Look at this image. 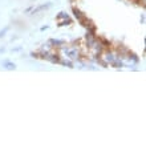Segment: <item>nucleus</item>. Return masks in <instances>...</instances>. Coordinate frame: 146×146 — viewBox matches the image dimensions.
Here are the masks:
<instances>
[{
    "mask_svg": "<svg viewBox=\"0 0 146 146\" xmlns=\"http://www.w3.org/2000/svg\"><path fill=\"white\" fill-rule=\"evenodd\" d=\"M57 49H58L57 53H62L64 57H66L70 61H76V60L81 58V50L77 46H68L66 44H64V45L57 48Z\"/></svg>",
    "mask_w": 146,
    "mask_h": 146,
    "instance_id": "f257e3e1",
    "label": "nucleus"
},
{
    "mask_svg": "<svg viewBox=\"0 0 146 146\" xmlns=\"http://www.w3.org/2000/svg\"><path fill=\"white\" fill-rule=\"evenodd\" d=\"M8 29H9V27H5V28H4V29H1V31H0V38H1V37H4V36H5V33H7V32H8Z\"/></svg>",
    "mask_w": 146,
    "mask_h": 146,
    "instance_id": "1a4fd4ad",
    "label": "nucleus"
},
{
    "mask_svg": "<svg viewBox=\"0 0 146 146\" xmlns=\"http://www.w3.org/2000/svg\"><path fill=\"white\" fill-rule=\"evenodd\" d=\"M69 24H72V19L68 17V19H65V20H60L57 25L58 27H65V25H69Z\"/></svg>",
    "mask_w": 146,
    "mask_h": 146,
    "instance_id": "423d86ee",
    "label": "nucleus"
},
{
    "mask_svg": "<svg viewBox=\"0 0 146 146\" xmlns=\"http://www.w3.org/2000/svg\"><path fill=\"white\" fill-rule=\"evenodd\" d=\"M1 65H3L4 69H7V70H15V69H16L15 62L9 61V60H4V61L1 62Z\"/></svg>",
    "mask_w": 146,
    "mask_h": 146,
    "instance_id": "39448f33",
    "label": "nucleus"
},
{
    "mask_svg": "<svg viewBox=\"0 0 146 146\" xmlns=\"http://www.w3.org/2000/svg\"><path fill=\"white\" fill-rule=\"evenodd\" d=\"M20 49H21V48H20V46H17V48H13V52H19Z\"/></svg>",
    "mask_w": 146,
    "mask_h": 146,
    "instance_id": "9b49d317",
    "label": "nucleus"
},
{
    "mask_svg": "<svg viewBox=\"0 0 146 146\" xmlns=\"http://www.w3.org/2000/svg\"><path fill=\"white\" fill-rule=\"evenodd\" d=\"M48 42H49V44L53 46V48H60V46H62L64 44H66L64 40H58V38H50Z\"/></svg>",
    "mask_w": 146,
    "mask_h": 146,
    "instance_id": "20e7f679",
    "label": "nucleus"
},
{
    "mask_svg": "<svg viewBox=\"0 0 146 146\" xmlns=\"http://www.w3.org/2000/svg\"><path fill=\"white\" fill-rule=\"evenodd\" d=\"M58 64H61V65H64V66H68V68H74L73 66V62L70 61V60H61L60 58V62Z\"/></svg>",
    "mask_w": 146,
    "mask_h": 146,
    "instance_id": "6e6552de",
    "label": "nucleus"
},
{
    "mask_svg": "<svg viewBox=\"0 0 146 146\" xmlns=\"http://www.w3.org/2000/svg\"><path fill=\"white\" fill-rule=\"evenodd\" d=\"M48 28H49V27H48V25H44V27H41V28H40V31H45V29H48Z\"/></svg>",
    "mask_w": 146,
    "mask_h": 146,
    "instance_id": "9d476101",
    "label": "nucleus"
},
{
    "mask_svg": "<svg viewBox=\"0 0 146 146\" xmlns=\"http://www.w3.org/2000/svg\"><path fill=\"white\" fill-rule=\"evenodd\" d=\"M50 7H52V3H45V4H41V5L33 8L31 12H32V15H35V13H38V12H41V11H46V9H49Z\"/></svg>",
    "mask_w": 146,
    "mask_h": 146,
    "instance_id": "7ed1b4c3",
    "label": "nucleus"
},
{
    "mask_svg": "<svg viewBox=\"0 0 146 146\" xmlns=\"http://www.w3.org/2000/svg\"><path fill=\"white\" fill-rule=\"evenodd\" d=\"M141 23H142V24H143V23H145V16H143V15H142V16H141Z\"/></svg>",
    "mask_w": 146,
    "mask_h": 146,
    "instance_id": "f8f14e48",
    "label": "nucleus"
},
{
    "mask_svg": "<svg viewBox=\"0 0 146 146\" xmlns=\"http://www.w3.org/2000/svg\"><path fill=\"white\" fill-rule=\"evenodd\" d=\"M69 17V15L66 13V12H60V13H57V16H56V20L57 21H60V20H65Z\"/></svg>",
    "mask_w": 146,
    "mask_h": 146,
    "instance_id": "0eeeda50",
    "label": "nucleus"
},
{
    "mask_svg": "<svg viewBox=\"0 0 146 146\" xmlns=\"http://www.w3.org/2000/svg\"><path fill=\"white\" fill-rule=\"evenodd\" d=\"M72 11H73V13H74V17L80 21V24H82V25H84V27H86V28L92 25V21H90V20H89L88 17H86V16H85L84 13L80 11V9H78V8L73 7Z\"/></svg>",
    "mask_w": 146,
    "mask_h": 146,
    "instance_id": "f03ea898",
    "label": "nucleus"
},
{
    "mask_svg": "<svg viewBox=\"0 0 146 146\" xmlns=\"http://www.w3.org/2000/svg\"><path fill=\"white\" fill-rule=\"evenodd\" d=\"M5 52V48H0V53H4Z\"/></svg>",
    "mask_w": 146,
    "mask_h": 146,
    "instance_id": "ddd939ff",
    "label": "nucleus"
}]
</instances>
